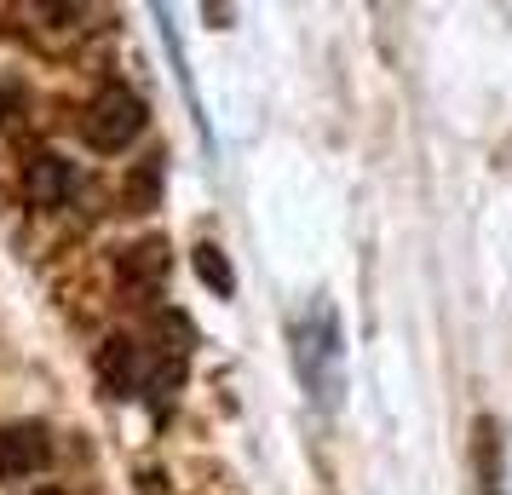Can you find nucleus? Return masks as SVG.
<instances>
[{"label":"nucleus","mask_w":512,"mask_h":495,"mask_svg":"<svg viewBox=\"0 0 512 495\" xmlns=\"http://www.w3.org/2000/svg\"><path fill=\"white\" fill-rule=\"evenodd\" d=\"M294 369H300V386L305 398L317 403V409H340L346 398V346H340V311L317 300V306L305 311L300 323H294Z\"/></svg>","instance_id":"nucleus-1"},{"label":"nucleus","mask_w":512,"mask_h":495,"mask_svg":"<svg viewBox=\"0 0 512 495\" xmlns=\"http://www.w3.org/2000/svg\"><path fill=\"white\" fill-rule=\"evenodd\" d=\"M47 495H58V490H47Z\"/></svg>","instance_id":"nucleus-9"},{"label":"nucleus","mask_w":512,"mask_h":495,"mask_svg":"<svg viewBox=\"0 0 512 495\" xmlns=\"http://www.w3.org/2000/svg\"><path fill=\"white\" fill-rule=\"evenodd\" d=\"M139 133H144V98L133 87H121V81L98 87V98L87 104V144H93L98 156H116Z\"/></svg>","instance_id":"nucleus-2"},{"label":"nucleus","mask_w":512,"mask_h":495,"mask_svg":"<svg viewBox=\"0 0 512 495\" xmlns=\"http://www.w3.org/2000/svg\"><path fill=\"white\" fill-rule=\"evenodd\" d=\"M52 467V432L41 421H12L0 426V484H18Z\"/></svg>","instance_id":"nucleus-3"},{"label":"nucleus","mask_w":512,"mask_h":495,"mask_svg":"<svg viewBox=\"0 0 512 495\" xmlns=\"http://www.w3.org/2000/svg\"><path fill=\"white\" fill-rule=\"evenodd\" d=\"M121 277H127L133 288L150 277V288H156L167 277V248L162 242H133V248H121Z\"/></svg>","instance_id":"nucleus-6"},{"label":"nucleus","mask_w":512,"mask_h":495,"mask_svg":"<svg viewBox=\"0 0 512 495\" xmlns=\"http://www.w3.org/2000/svg\"><path fill=\"white\" fill-rule=\"evenodd\" d=\"M24 196H29V208H64L75 196V167L58 156V150H41V156H29L24 167Z\"/></svg>","instance_id":"nucleus-4"},{"label":"nucleus","mask_w":512,"mask_h":495,"mask_svg":"<svg viewBox=\"0 0 512 495\" xmlns=\"http://www.w3.org/2000/svg\"><path fill=\"white\" fill-rule=\"evenodd\" d=\"M190 260H196V271H202V283H208L213 294H236V277L225 271V260H219V248H196Z\"/></svg>","instance_id":"nucleus-7"},{"label":"nucleus","mask_w":512,"mask_h":495,"mask_svg":"<svg viewBox=\"0 0 512 495\" xmlns=\"http://www.w3.org/2000/svg\"><path fill=\"white\" fill-rule=\"evenodd\" d=\"M98 380L116 392V398H133L144 386V346H133L127 334H110L98 346Z\"/></svg>","instance_id":"nucleus-5"},{"label":"nucleus","mask_w":512,"mask_h":495,"mask_svg":"<svg viewBox=\"0 0 512 495\" xmlns=\"http://www.w3.org/2000/svg\"><path fill=\"white\" fill-rule=\"evenodd\" d=\"M507 484H512V472H507Z\"/></svg>","instance_id":"nucleus-8"}]
</instances>
